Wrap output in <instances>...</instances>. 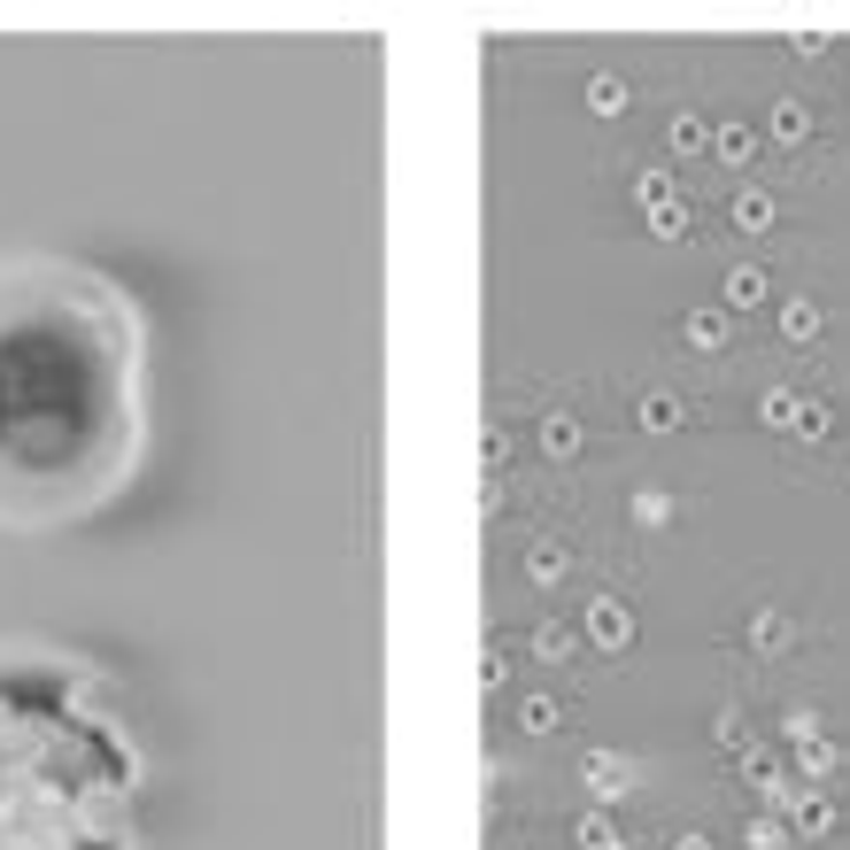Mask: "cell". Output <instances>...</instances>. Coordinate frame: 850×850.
<instances>
[{"label": "cell", "mask_w": 850, "mask_h": 850, "mask_svg": "<svg viewBox=\"0 0 850 850\" xmlns=\"http://www.w3.org/2000/svg\"><path fill=\"white\" fill-rule=\"evenodd\" d=\"M124 441V364L77 294H0V487H94Z\"/></svg>", "instance_id": "6da1fadb"}, {"label": "cell", "mask_w": 850, "mask_h": 850, "mask_svg": "<svg viewBox=\"0 0 850 850\" xmlns=\"http://www.w3.org/2000/svg\"><path fill=\"white\" fill-rule=\"evenodd\" d=\"M132 750L77 704L70 672L0 665V850H124Z\"/></svg>", "instance_id": "7a4b0ae2"}]
</instances>
